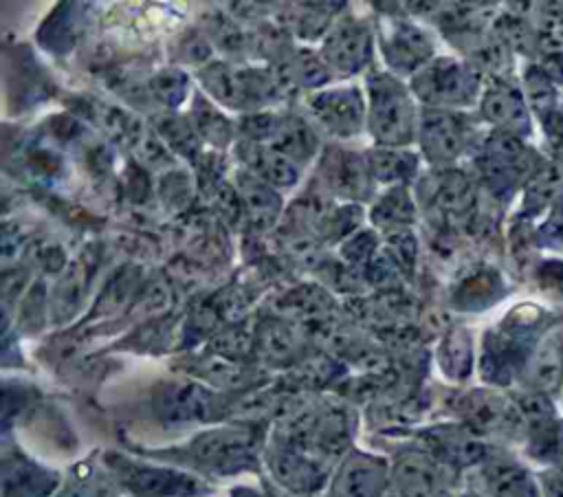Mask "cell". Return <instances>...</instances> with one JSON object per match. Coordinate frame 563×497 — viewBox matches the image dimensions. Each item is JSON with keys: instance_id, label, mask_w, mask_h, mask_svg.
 <instances>
[{"instance_id": "1", "label": "cell", "mask_w": 563, "mask_h": 497, "mask_svg": "<svg viewBox=\"0 0 563 497\" xmlns=\"http://www.w3.org/2000/svg\"><path fill=\"white\" fill-rule=\"evenodd\" d=\"M367 90L372 136L389 147L409 143L416 130V108L405 84L391 75H374L367 79Z\"/></svg>"}, {"instance_id": "2", "label": "cell", "mask_w": 563, "mask_h": 497, "mask_svg": "<svg viewBox=\"0 0 563 497\" xmlns=\"http://www.w3.org/2000/svg\"><path fill=\"white\" fill-rule=\"evenodd\" d=\"M189 453L209 473H233L255 462V435L238 427L213 429L191 440Z\"/></svg>"}, {"instance_id": "3", "label": "cell", "mask_w": 563, "mask_h": 497, "mask_svg": "<svg viewBox=\"0 0 563 497\" xmlns=\"http://www.w3.org/2000/svg\"><path fill=\"white\" fill-rule=\"evenodd\" d=\"M202 81L218 101L231 108L260 106V103L273 101L277 95L275 81L262 70H253V68L216 64L202 70Z\"/></svg>"}, {"instance_id": "4", "label": "cell", "mask_w": 563, "mask_h": 497, "mask_svg": "<svg viewBox=\"0 0 563 497\" xmlns=\"http://www.w3.org/2000/svg\"><path fill=\"white\" fill-rule=\"evenodd\" d=\"M112 468L134 497H194L202 490L196 477L176 468L145 466L128 460L112 462Z\"/></svg>"}, {"instance_id": "5", "label": "cell", "mask_w": 563, "mask_h": 497, "mask_svg": "<svg viewBox=\"0 0 563 497\" xmlns=\"http://www.w3.org/2000/svg\"><path fill=\"white\" fill-rule=\"evenodd\" d=\"M413 90L433 106L464 103L475 92V77L453 59H435L413 75Z\"/></svg>"}, {"instance_id": "6", "label": "cell", "mask_w": 563, "mask_h": 497, "mask_svg": "<svg viewBox=\"0 0 563 497\" xmlns=\"http://www.w3.org/2000/svg\"><path fill=\"white\" fill-rule=\"evenodd\" d=\"M314 121L336 136L358 134L365 117V103L356 88H332L308 99Z\"/></svg>"}, {"instance_id": "7", "label": "cell", "mask_w": 563, "mask_h": 497, "mask_svg": "<svg viewBox=\"0 0 563 497\" xmlns=\"http://www.w3.org/2000/svg\"><path fill=\"white\" fill-rule=\"evenodd\" d=\"M372 55L369 29L358 20L339 22L323 42V59L341 75L361 70Z\"/></svg>"}, {"instance_id": "8", "label": "cell", "mask_w": 563, "mask_h": 497, "mask_svg": "<svg viewBox=\"0 0 563 497\" xmlns=\"http://www.w3.org/2000/svg\"><path fill=\"white\" fill-rule=\"evenodd\" d=\"M156 413L167 422H200L218 411L216 396L196 383H167L154 398Z\"/></svg>"}, {"instance_id": "9", "label": "cell", "mask_w": 563, "mask_h": 497, "mask_svg": "<svg viewBox=\"0 0 563 497\" xmlns=\"http://www.w3.org/2000/svg\"><path fill=\"white\" fill-rule=\"evenodd\" d=\"M387 484V466L383 460L352 453L339 466L328 497H383Z\"/></svg>"}, {"instance_id": "10", "label": "cell", "mask_w": 563, "mask_h": 497, "mask_svg": "<svg viewBox=\"0 0 563 497\" xmlns=\"http://www.w3.org/2000/svg\"><path fill=\"white\" fill-rule=\"evenodd\" d=\"M383 53L389 66L398 73L422 68L431 55V42L422 29L405 20H389L380 26Z\"/></svg>"}, {"instance_id": "11", "label": "cell", "mask_w": 563, "mask_h": 497, "mask_svg": "<svg viewBox=\"0 0 563 497\" xmlns=\"http://www.w3.org/2000/svg\"><path fill=\"white\" fill-rule=\"evenodd\" d=\"M321 174L328 183V187L341 196L347 198H365L369 191V165L358 154L341 152L334 147V152H328L321 161Z\"/></svg>"}, {"instance_id": "12", "label": "cell", "mask_w": 563, "mask_h": 497, "mask_svg": "<svg viewBox=\"0 0 563 497\" xmlns=\"http://www.w3.org/2000/svg\"><path fill=\"white\" fill-rule=\"evenodd\" d=\"M420 145L429 161H451L462 150V128L451 114L429 110L420 119Z\"/></svg>"}, {"instance_id": "13", "label": "cell", "mask_w": 563, "mask_h": 497, "mask_svg": "<svg viewBox=\"0 0 563 497\" xmlns=\"http://www.w3.org/2000/svg\"><path fill=\"white\" fill-rule=\"evenodd\" d=\"M242 158L244 163L260 174L266 183L273 185H292L297 180V165L295 161H290L286 154H282L279 150L264 145V143H244L242 145Z\"/></svg>"}, {"instance_id": "14", "label": "cell", "mask_w": 563, "mask_h": 497, "mask_svg": "<svg viewBox=\"0 0 563 497\" xmlns=\"http://www.w3.org/2000/svg\"><path fill=\"white\" fill-rule=\"evenodd\" d=\"M55 488V475L26 464L15 462L4 466V495L7 497H46Z\"/></svg>"}, {"instance_id": "15", "label": "cell", "mask_w": 563, "mask_h": 497, "mask_svg": "<svg viewBox=\"0 0 563 497\" xmlns=\"http://www.w3.org/2000/svg\"><path fill=\"white\" fill-rule=\"evenodd\" d=\"M433 488V468L420 457H407L394 473V497H427Z\"/></svg>"}, {"instance_id": "16", "label": "cell", "mask_w": 563, "mask_h": 497, "mask_svg": "<svg viewBox=\"0 0 563 497\" xmlns=\"http://www.w3.org/2000/svg\"><path fill=\"white\" fill-rule=\"evenodd\" d=\"M486 486L495 497H534L526 471L508 462H497L486 468Z\"/></svg>"}, {"instance_id": "17", "label": "cell", "mask_w": 563, "mask_h": 497, "mask_svg": "<svg viewBox=\"0 0 563 497\" xmlns=\"http://www.w3.org/2000/svg\"><path fill=\"white\" fill-rule=\"evenodd\" d=\"M367 165H369V172L374 178L394 183V180H407L413 174L416 158L409 152L383 147V150L367 154Z\"/></svg>"}, {"instance_id": "18", "label": "cell", "mask_w": 563, "mask_h": 497, "mask_svg": "<svg viewBox=\"0 0 563 497\" xmlns=\"http://www.w3.org/2000/svg\"><path fill=\"white\" fill-rule=\"evenodd\" d=\"M273 468L277 471L279 479H284L292 488H312L314 484L319 486V479H321V473L317 471V466L297 453L277 455L273 460Z\"/></svg>"}, {"instance_id": "19", "label": "cell", "mask_w": 563, "mask_h": 497, "mask_svg": "<svg viewBox=\"0 0 563 497\" xmlns=\"http://www.w3.org/2000/svg\"><path fill=\"white\" fill-rule=\"evenodd\" d=\"M561 367H563L561 343L559 341H548V345L534 358V367H532L534 383H539L541 387L556 385V380L561 376Z\"/></svg>"}, {"instance_id": "20", "label": "cell", "mask_w": 563, "mask_h": 497, "mask_svg": "<svg viewBox=\"0 0 563 497\" xmlns=\"http://www.w3.org/2000/svg\"><path fill=\"white\" fill-rule=\"evenodd\" d=\"M484 112L493 121L510 125L521 119V103H519L517 95H512L508 90H493L484 99Z\"/></svg>"}, {"instance_id": "21", "label": "cell", "mask_w": 563, "mask_h": 497, "mask_svg": "<svg viewBox=\"0 0 563 497\" xmlns=\"http://www.w3.org/2000/svg\"><path fill=\"white\" fill-rule=\"evenodd\" d=\"M152 90L156 99H161L167 106H176L185 99L187 92V77L178 70H163L152 79Z\"/></svg>"}, {"instance_id": "22", "label": "cell", "mask_w": 563, "mask_h": 497, "mask_svg": "<svg viewBox=\"0 0 563 497\" xmlns=\"http://www.w3.org/2000/svg\"><path fill=\"white\" fill-rule=\"evenodd\" d=\"M244 200H246L251 216L257 220H262V218L268 220L277 211V198L264 183L249 180V185L244 187Z\"/></svg>"}, {"instance_id": "23", "label": "cell", "mask_w": 563, "mask_h": 497, "mask_svg": "<svg viewBox=\"0 0 563 497\" xmlns=\"http://www.w3.org/2000/svg\"><path fill=\"white\" fill-rule=\"evenodd\" d=\"M411 205L400 189H394L389 196H385L374 211L378 222H405L411 218Z\"/></svg>"}, {"instance_id": "24", "label": "cell", "mask_w": 563, "mask_h": 497, "mask_svg": "<svg viewBox=\"0 0 563 497\" xmlns=\"http://www.w3.org/2000/svg\"><path fill=\"white\" fill-rule=\"evenodd\" d=\"M196 117H198V130L207 136L213 134V143H220V139L229 136V123L218 112H213L207 103H200V110H196Z\"/></svg>"}, {"instance_id": "25", "label": "cell", "mask_w": 563, "mask_h": 497, "mask_svg": "<svg viewBox=\"0 0 563 497\" xmlns=\"http://www.w3.org/2000/svg\"><path fill=\"white\" fill-rule=\"evenodd\" d=\"M57 497H103V488L92 482H81V484L70 486L68 490H64Z\"/></svg>"}, {"instance_id": "26", "label": "cell", "mask_w": 563, "mask_h": 497, "mask_svg": "<svg viewBox=\"0 0 563 497\" xmlns=\"http://www.w3.org/2000/svg\"><path fill=\"white\" fill-rule=\"evenodd\" d=\"M543 488H545V497H563V477L545 475Z\"/></svg>"}]
</instances>
